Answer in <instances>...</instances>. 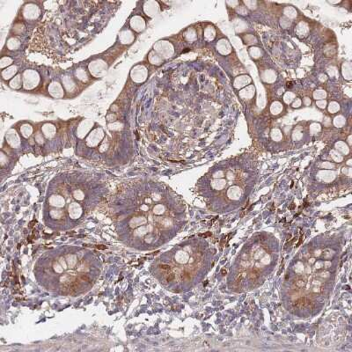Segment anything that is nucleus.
I'll return each instance as SVG.
<instances>
[{
  "label": "nucleus",
  "mask_w": 352,
  "mask_h": 352,
  "mask_svg": "<svg viewBox=\"0 0 352 352\" xmlns=\"http://www.w3.org/2000/svg\"><path fill=\"white\" fill-rule=\"evenodd\" d=\"M118 236L138 250H151L171 241L186 223L184 204L157 190L131 187L112 206Z\"/></svg>",
  "instance_id": "1"
},
{
  "label": "nucleus",
  "mask_w": 352,
  "mask_h": 352,
  "mask_svg": "<svg viewBox=\"0 0 352 352\" xmlns=\"http://www.w3.org/2000/svg\"><path fill=\"white\" fill-rule=\"evenodd\" d=\"M340 245L331 238H316L294 257L286 272L283 300L300 317L319 313L334 285Z\"/></svg>",
  "instance_id": "2"
},
{
  "label": "nucleus",
  "mask_w": 352,
  "mask_h": 352,
  "mask_svg": "<svg viewBox=\"0 0 352 352\" xmlns=\"http://www.w3.org/2000/svg\"><path fill=\"white\" fill-rule=\"evenodd\" d=\"M100 273V262L92 251L78 247H63L41 256L34 276L47 291L78 296L89 291Z\"/></svg>",
  "instance_id": "3"
},
{
  "label": "nucleus",
  "mask_w": 352,
  "mask_h": 352,
  "mask_svg": "<svg viewBox=\"0 0 352 352\" xmlns=\"http://www.w3.org/2000/svg\"><path fill=\"white\" fill-rule=\"evenodd\" d=\"M213 254L202 240H191L175 246L155 261L154 276L169 290L182 292L196 285L209 272Z\"/></svg>",
  "instance_id": "4"
},
{
  "label": "nucleus",
  "mask_w": 352,
  "mask_h": 352,
  "mask_svg": "<svg viewBox=\"0 0 352 352\" xmlns=\"http://www.w3.org/2000/svg\"><path fill=\"white\" fill-rule=\"evenodd\" d=\"M76 176L53 184L43 209L44 222L53 230L66 231L76 228L98 202L92 184H78Z\"/></svg>",
  "instance_id": "5"
},
{
  "label": "nucleus",
  "mask_w": 352,
  "mask_h": 352,
  "mask_svg": "<svg viewBox=\"0 0 352 352\" xmlns=\"http://www.w3.org/2000/svg\"><path fill=\"white\" fill-rule=\"evenodd\" d=\"M278 244L276 238L258 234L239 254L232 266L228 283L232 290H253L263 284L278 262Z\"/></svg>",
  "instance_id": "6"
}]
</instances>
